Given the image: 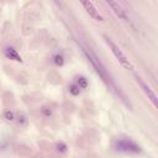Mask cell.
Listing matches in <instances>:
<instances>
[{
    "instance_id": "6da1fadb",
    "label": "cell",
    "mask_w": 158,
    "mask_h": 158,
    "mask_svg": "<svg viewBox=\"0 0 158 158\" xmlns=\"http://www.w3.org/2000/svg\"><path fill=\"white\" fill-rule=\"evenodd\" d=\"M72 36H73L75 43L78 44V47L80 48L81 53L84 54V57L86 58V60L91 64V67L94 68L95 73L99 75V78H100V79L102 80V83L106 85V88H107L126 107L132 109V104H131L128 96H127L126 93L121 89V86L117 84V81L115 80V78L112 77V74L109 72V69L105 67V64L102 63V60L98 57V54H96L80 37H78L73 31H72Z\"/></svg>"
},
{
    "instance_id": "7a4b0ae2",
    "label": "cell",
    "mask_w": 158,
    "mask_h": 158,
    "mask_svg": "<svg viewBox=\"0 0 158 158\" xmlns=\"http://www.w3.org/2000/svg\"><path fill=\"white\" fill-rule=\"evenodd\" d=\"M114 149L121 153H128V154H139L142 152V148L138 143H136L133 139L127 137H120L114 141Z\"/></svg>"
},
{
    "instance_id": "3957f363",
    "label": "cell",
    "mask_w": 158,
    "mask_h": 158,
    "mask_svg": "<svg viewBox=\"0 0 158 158\" xmlns=\"http://www.w3.org/2000/svg\"><path fill=\"white\" fill-rule=\"evenodd\" d=\"M104 40H105V42H106V44L109 46V48L111 49V52H112V54L115 56V58L120 62V64L125 68V69H127V70H133L135 69V67H133V64H132V62L127 58V56L122 52V49L110 38V37H107V36H105L104 35Z\"/></svg>"
},
{
    "instance_id": "277c9868",
    "label": "cell",
    "mask_w": 158,
    "mask_h": 158,
    "mask_svg": "<svg viewBox=\"0 0 158 158\" xmlns=\"http://www.w3.org/2000/svg\"><path fill=\"white\" fill-rule=\"evenodd\" d=\"M135 80H136V83L138 84V86L141 88V90L146 94V96L148 98V100L152 102V105L154 106V107H157V95H156V93H154V90L151 88V85H148L147 84V81L141 77V75H138V74H136L135 73Z\"/></svg>"
},
{
    "instance_id": "5b68a950",
    "label": "cell",
    "mask_w": 158,
    "mask_h": 158,
    "mask_svg": "<svg viewBox=\"0 0 158 158\" xmlns=\"http://www.w3.org/2000/svg\"><path fill=\"white\" fill-rule=\"evenodd\" d=\"M106 4L111 7V10L114 11V14H115L118 19H121V20H123V21H126V22H130V17H128L126 10L122 7V5H121L120 2H117V1H107Z\"/></svg>"
},
{
    "instance_id": "8992f818",
    "label": "cell",
    "mask_w": 158,
    "mask_h": 158,
    "mask_svg": "<svg viewBox=\"0 0 158 158\" xmlns=\"http://www.w3.org/2000/svg\"><path fill=\"white\" fill-rule=\"evenodd\" d=\"M81 6L85 9V11L88 12V15L96 20V21H104V16L99 12V10L95 7V5L91 1H81Z\"/></svg>"
},
{
    "instance_id": "52a82bcc",
    "label": "cell",
    "mask_w": 158,
    "mask_h": 158,
    "mask_svg": "<svg viewBox=\"0 0 158 158\" xmlns=\"http://www.w3.org/2000/svg\"><path fill=\"white\" fill-rule=\"evenodd\" d=\"M4 56L7 59H11V60H15V62H22V57L20 56V53L14 47H6L4 49Z\"/></svg>"
},
{
    "instance_id": "ba28073f",
    "label": "cell",
    "mask_w": 158,
    "mask_h": 158,
    "mask_svg": "<svg viewBox=\"0 0 158 158\" xmlns=\"http://www.w3.org/2000/svg\"><path fill=\"white\" fill-rule=\"evenodd\" d=\"M80 89H86L88 88V85H89V81H88V79L85 78V77H83V75H79V77H77L75 78V81H74Z\"/></svg>"
},
{
    "instance_id": "9c48e42d",
    "label": "cell",
    "mask_w": 158,
    "mask_h": 158,
    "mask_svg": "<svg viewBox=\"0 0 158 158\" xmlns=\"http://www.w3.org/2000/svg\"><path fill=\"white\" fill-rule=\"evenodd\" d=\"M52 60H53V63H54L57 67H62V65L64 64V62H65V58H64V56H63L62 53H56V54L53 56Z\"/></svg>"
},
{
    "instance_id": "30bf717a",
    "label": "cell",
    "mask_w": 158,
    "mask_h": 158,
    "mask_svg": "<svg viewBox=\"0 0 158 158\" xmlns=\"http://www.w3.org/2000/svg\"><path fill=\"white\" fill-rule=\"evenodd\" d=\"M80 88L75 84V83H72L69 86H68V91H69V94H72L73 96H78L79 94H80Z\"/></svg>"
},
{
    "instance_id": "8fae6325",
    "label": "cell",
    "mask_w": 158,
    "mask_h": 158,
    "mask_svg": "<svg viewBox=\"0 0 158 158\" xmlns=\"http://www.w3.org/2000/svg\"><path fill=\"white\" fill-rule=\"evenodd\" d=\"M52 114H53V111H52V109L49 106H42L41 107V115L43 117H51Z\"/></svg>"
},
{
    "instance_id": "7c38bea8",
    "label": "cell",
    "mask_w": 158,
    "mask_h": 158,
    "mask_svg": "<svg viewBox=\"0 0 158 158\" xmlns=\"http://www.w3.org/2000/svg\"><path fill=\"white\" fill-rule=\"evenodd\" d=\"M56 148H57V151L59 152V153H65L67 152V149H68V146L64 143V142H57V144H56Z\"/></svg>"
},
{
    "instance_id": "4fadbf2b",
    "label": "cell",
    "mask_w": 158,
    "mask_h": 158,
    "mask_svg": "<svg viewBox=\"0 0 158 158\" xmlns=\"http://www.w3.org/2000/svg\"><path fill=\"white\" fill-rule=\"evenodd\" d=\"M4 117H5L6 121H14V120H15V114H14V111H11V110H6V111L4 112Z\"/></svg>"
},
{
    "instance_id": "5bb4252c",
    "label": "cell",
    "mask_w": 158,
    "mask_h": 158,
    "mask_svg": "<svg viewBox=\"0 0 158 158\" xmlns=\"http://www.w3.org/2000/svg\"><path fill=\"white\" fill-rule=\"evenodd\" d=\"M17 123H19L20 126L26 125V123H27V117H26L23 114H20V115L17 116Z\"/></svg>"
}]
</instances>
